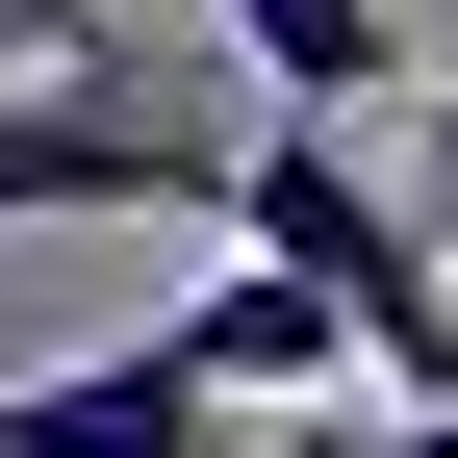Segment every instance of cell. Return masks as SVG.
<instances>
[{"label": "cell", "mask_w": 458, "mask_h": 458, "mask_svg": "<svg viewBox=\"0 0 458 458\" xmlns=\"http://www.w3.org/2000/svg\"><path fill=\"white\" fill-rule=\"evenodd\" d=\"M229 255H280V280H306V306L331 331H357V382H382V408H433V382H458V229H408V204H382L357 179V128H306V102H255V128H229Z\"/></svg>", "instance_id": "obj_1"}, {"label": "cell", "mask_w": 458, "mask_h": 458, "mask_svg": "<svg viewBox=\"0 0 458 458\" xmlns=\"http://www.w3.org/2000/svg\"><path fill=\"white\" fill-rule=\"evenodd\" d=\"M229 77L306 102V128H382V102H408V26H382V0H229Z\"/></svg>", "instance_id": "obj_5"}, {"label": "cell", "mask_w": 458, "mask_h": 458, "mask_svg": "<svg viewBox=\"0 0 458 458\" xmlns=\"http://www.w3.org/2000/svg\"><path fill=\"white\" fill-rule=\"evenodd\" d=\"M0 458H255V408H229V382H179V331H128V357L0 382Z\"/></svg>", "instance_id": "obj_3"}, {"label": "cell", "mask_w": 458, "mask_h": 458, "mask_svg": "<svg viewBox=\"0 0 458 458\" xmlns=\"http://www.w3.org/2000/svg\"><path fill=\"white\" fill-rule=\"evenodd\" d=\"M102 51V0H0V77H77Z\"/></svg>", "instance_id": "obj_7"}, {"label": "cell", "mask_w": 458, "mask_h": 458, "mask_svg": "<svg viewBox=\"0 0 458 458\" xmlns=\"http://www.w3.org/2000/svg\"><path fill=\"white\" fill-rule=\"evenodd\" d=\"M179 382H229V408H331V382H357V331H331L280 255H229V280H179Z\"/></svg>", "instance_id": "obj_4"}, {"label": "cell", "mask_w": 458, "mask_h": 458, "mask_svg": "<svg viewBox=\"0 0 458 458\" xmlns=\"http://www.w3.org/2000/svg\"><path fill=\"white\" fill-rule=\"evenodd\" d=\"M357 458H458V382H433V408H382V433H357Z\"/></svg>", "instance_id": "obj_8"}, {"label": "cell", "mask_w": 458, "mask_h": 458, "mask_svg": "<svg viewBox=\"0 0 458 458\" xmlns=\"http://www.w3.org/2000/svg\"><path fill=\"white\" fill-rule=\"evenodd\" d=\"M102 204H229V128L179 102H128V51H77V77H0V229H102Z\"/></svg>", "instance_id": "obj_2"}, {"label": "cell", "mask_w": 458, "mask_h": 458, "mask_svg": "<svg viewBox=\"0 0 458 458\" xmlns=\"http://www.w3.org/2000/svg\"><path fill=\"white\" fill-rule=\"evenodd\" d=\"M408 229H458V77H408Z\"/></svg>", "instance_id": "obj_6"}]
</instances>
